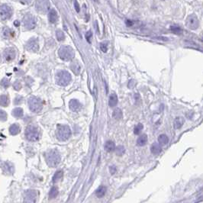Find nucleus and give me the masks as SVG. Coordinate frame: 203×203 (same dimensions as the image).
Returning <instances> with one entry per match:
<instances>
[{
	"mask_svg": "<svg viewBox=\"0 0 203 203\" xmlns=\"http://www.w3.org/2000/svg\"><path fill=\"white\" fill-rule=\"evenodd\" d=\"M45 160L49 166L50 167H56L61 161L60 153L55 149L50 150L45 153Z\"/></svg>",
	"mask_w": 203,
	"mask_h": 203,
	"instance_id": "obj_1",
	"label": "nucleus"
},
{
	"mask_svg": "<svg viewBox=\"0 0 203 203\" xmlns=\"http://www.w3.org/2000/svg\"><path fill=\"white\" fill-rule=\"evenodd\" d=\"M55 79H56V83L57 85L60 86H66L70 84L72 77L69 72L66 70H59L57 72Z\"/></svg>",
	"mask_w": 203,
	"mask_h": 203,
	"instance_id": "obj_2",
	"label": "nucleus"
},
{
	"mask_svg": "<svg viewBox=\"0 0 203 203\" xmlns=\"http://www.w3.org/2000/svg\"><path fill=\"white\" fill-rule=\"evenodd\" d=\"M58 55L60 57L61 60L64 61H70L74 58L75 53H74V49L72 48L70 46H61L58 50Z\"/></svg>",
	"mask_w": 203,
	"mask_h": 203,
	"instance_id": "obj_3",
	"label": "nucleus"
},
{
	"mask_svg": "<svg viewBox=\"0 0 203 203\" xmlns=\"http://www.w3.org/2000/svg\"><path fill=\"white\" fill-rule=\"evenodd\" d=\"M25 137L26 139L31 142H35L40 138V131L35 125H29L25 129Z\"/></svg>",
	"mask_w": 203,
	"mask_h": 203,
	"instance_id": "obj_4",
	"label": "nucleus"
},
{
	"mask_svg": "<svg viewBox=\"0 0 203 203\" xmlns=\"http://www.w3.org/2000/svg\"><path fill=\"white\" fill-rule=\"evenodd\" d=\"M57 137L61 141H65L70 138L71 136V130L67 125H58L57 128Z\"/></svg>",
	"mask_w": 203,
	"mask_h": 203,
	"instance_id": "obj_5",
	"label": "nucleus"
},
{
	"mask_svg": "<svg viewBox=\"0 0 203 203\" xmlns=\"http://www.w3.org/2000/svg\"><path fill=\"white\" fill-rule=\"evenodd\" d=\"M28 107L31 112L37 113L40 112L43 108V103L41 99L36 96H31L28 99Z\"/></svg>",
	"mask_w": 203,
	"mask_h": 203,
	"instance_id": "obj_6",
	"label": "nucleus"
},
{
	"mask_svg": "<svg viewBox=\"0 0 203 203\" xmlns=\"http://www.w3.org/2000/svg\"><path fill=\"white\" fill-rule=\"evenodd\" d=\"M37 24V20L35 17L32 15L28 14L24 17L23 18V25L24 28L27 30H31L35 28Z\"/></svg>",
	"mask_w": 203,
	"mask_h": 203,
	"instance_id": "obj_7",
	"label": "nucleus"
},
{
	"mask_svg": "<svg viewBox=\"0 0 203 203\" xmlns=\"http://www.w3.org/2000/svg\"><path fill=\"white\" fill-rule=\"evenodd\" d=\"M37 195L38 194L36 190H26L24 193V203H36Z\"/></svg>",
	"mask_w": 203,
	"mask_h": 203,
	"instance_id": "obj_8",
	"label": "nucleus"
},
{
	"mask_svg": "<svg viewBox=\"0 0 203 203\" xmlns=\"http://www.w3.org/2000/svg\"><path fill=\"white\" fill-rule=\"evenodd\" d=\"M12 9L9 6L6 4H3L0 6V19L2 21H6L9 19L12 16Z\"/></svg>",
	"mask_w": 203,
	"mask_h": 203,
	"instance_id": "obj_9",
	"label": "nucleus"
},
{
	"mask_svg": "<svg viewBox=\"0 0 203 203\" xmlns=\"http://www.w3.org/2000/svg\"><path fill=\"white\" fill-rule=\"evenodd\" d=\"M186 26L191 30H196L199 26V21L197 16L195 15H190L188 16L186 21Z\"/></svg>",
	"mask_w": 203,
	"mask_h": 203,
	"instance_id": "obj_10",
	"label": "nucleus"
},
{
	"mask_svg": "<svg viewBox=\"0 0 203 203\" xmlns=\"http://www.w3.org/2000/svg\"><path fill=\"white\" fill-rule=\"evenodd\" d=\"M35 7L39 12L45 13L50 8V2L49 0H37Z\"/></svg>",
	"mask_w": 203,
	"mask_h": 203,
	"instance_id": "obj_11",
	"label": "nucleus"
},
{
	"mask_svg": "<svg viewBox=\"0 0 203 203\" xmlns=\"http://www.w3.org/2000/svg\"><path fill=\"white\" fill-rule=\"evenodd\" d=\"M16 56V52L13 47H8L4 50L3 52V57L4 60L7 62H11L13 60H15Z\"/></svg>",
	"mask_w": 203,
	"mask_h": 203,
	"instance_id": "obj_12",
	"label": "nucleus"
},
{
	"mask_svg": "<svg viewBox=\"0 0 203 203\" xmlns=\"http://www.w3.org/2000/svg\"><path fill=\"white\" fill-rule=\"evenodd\" d=\"M26 49L31 52H37L39 50V44L37 38H31L27 42Z\"/></svg>",
	"mask_w": 203,
	"mask_h": 203,
	"instance_id": "obj_13",
	"label": "nucleus"
},
{
	"mask_svg": "<svg viewBox=\"0 0 203 203\" xmlns=\"http://www.w3.org/2000/svg\"><path fill=\"white\" fill-rule=\"evenodd\" d=\"M1 168H2L3 173L5 174H7V175H12L15 172L14 165L9 161H6V162L2 163Z\"/></svg>",
	"mask_w": 203,
	"mask_h": 203,
	"instance_id": "obj_14",
	"label": "nucleus"
},
{
	"mask_svg": "<svg viewBox=\"0 0 203 203\" xmlns=\"http://www.w3.org/2000/svg\"><path fill=\"white\" fill-rule=\"evenodd\" d=\"M69 107L73 112H78L81 109V103L77 99H71L69 103Z\"/></svg>",
	"mask_w": 203,
	"mask_h": 203,
	"instance_id": "obj_15",
	"label": "nucleus"
},
{
	"mask_svg": "<svg viewBox=\"0 0 203 203\" xmlns=\"http://www.w3.org/2000/svg\"><path fill=\"white\" fill-rule=\"evenodd\" d=\"M70 69L75 75H79L80 71H81V66L77 60H75V61H73L70 64Z\"/></svg>",
	"mask_w": 203,
	"mask_h": 203,
	"instance_id": "obj_16",
	"label": "nucleus"
},
{
	"mask_svg": "<svg viewBox=\"0 0 203 203\" xmlns=\"http://www.w3.org/2000/svg\"><path fill=\"white\" fill-rule=\"evenodd\" d=\"M48 19L51 24H55L58 20V15L57 12H56L55 9L50 10V12L48 13Z\"/></svg>",
	"mask_w": 203,
	"mask_h": 203,
	"instance_id": "obj_17",
	"label": "nucleus"
},
{
	"mask_svg": "<svg viewBox=\"0 0 203 203\" xmlns=\"http://www.w3.org/2000/svg\"><path fill=\"white\" fill-rule=\"evenodd\" d=\"M21 132V128L18 124H12L9 128V133L12 135H16Z\"/></svg>",
	"mask_w": 203,
	"mask_h": 203,
	"instance_id": "obj_18",
	"label": "nucleus"
},
{
	"mask_svg": "<svg viewBox=\"0 0 203 203\" xmlns=\"http://www.w3.org/2000/svg\"><path fill=\"white\" fill-rule=\"evenodd\" d=\"M117 104H118V96L115 93H112L108 99V105L110 107H114Z\"/></svg>",
	"mask_w": 203,
	"mask_h": 203,
	"instance_id": "obj_19",
	"label": "nucleus"
},
{
	"mask_svg": "<svg viewBox=\"0 0 203 203\" xmlns=\"http://www.w3.org/2000/svg\"><path fill=\"white\" fill-rule=\"evenodd\" d=\"M104 148L107 152H112V151H115V144L113 141H108L105 144Z\"/></svg>",
	"mask_w": 203,
	"mask_h": 203,
	"instance_id": "obj_20",
	"label": "nucleus"
},
{
	"mask_svg": "<svg viewBox=\"0 0 203 203\" xmlns=\"http://www.w3.org/2000/svg\"><path fill=\"white\" fill-rule=\"evenodd\" d=\"M151 151L153 154H159L162 151L161 146L157 143H153V144L151 145Z\"/></svg>",
	"mask_w": 203,
	"mask_h": 203,
	"instance_id": "obj_21",
	"label": "nucleus"
},
{
	"mask_svg": "<svg viewBox=\"0 0 203 203\" xmlns=\"http://www.w3.org/2000/svg\"><path fill=\"white\" fill-rule=\"evenodd\" d=\"M2 36H3V37H4V38L8 39V38H10V37H12V35H13V32H12V31L9 28L5 27L4 28H3V30H2Z\"/></svg>",
	"mask_w": 203,
	"mask_h": 203,
	"instance_id": "obj_22",
	"label": "nucleus"
},
{
	"mask_svg": "<svg viewBox=\"0 0 203 203\" xmlns=\"http://www.w3.org/2000/svg\"><path fill=\"white\" fill-rule=\"evenodd\" d=\"M8 105H9V99H8V95H0V105L3 107H6L8 106Z\"/></svg>",
	"mask_w": 203,
	"mask_h": 203,
	"instance_id": "obj_23",
	"label": "nucleus"
},
{
	"mask_svg": "<svg viewBox=\"0 0 203 203\" xmlns=\"http://www.w3.org/2000/svg\"><path fill=\"white\" fill-rule=\"evenodd\" d=\"M184 124V119L182 117H177L175 118L174 120V128L176 129H179Z\"/></svg>",
	"mask_w": 203,
	"mask_h": 203,
	"instance_id": "obj_24",
	"label": "nucleus"
},
{
	"mask_svg": "<svg viewBox=\"0 0 203 203\" xmlns=\"http://www.w3.org/2000/svg\"><path fill=\"white\" fill-rule=\"evenodd\" d=\"M12 114L15 118H21V117L23 116V114H24L23 109H22L21 108H14L13 110H12Z\"/></svg>",
	"mask_w": 203,
	"mask_h": 203,
	"instance_id": "obj_25",
	"label": "nucleus"
},
{
	"mask_svg": "<svg viewBox=\"0 0 203 203\" xmlns=\"http://www.w3.org/2000/svg\"><path fill=\"white\" fill-rule=\"evenodd\" d=\"M105 192H106V187L104 186H101L95 191V195H96L97 197L102 198L104 196Z\"/></svg>",
	"mask_w": 203,
	"mask_h": 203,
	"instance_id": "obj_26",
	"label": "nucleus"
},
{
	"mask_svg": "<svg viewBox=\"0 0 203 203\" xmlns=\"http://www.w3.org/2000/svg\"><path fill=\"white\" fill-rule=\"evenodd\" d=\"M168 141H169V138L166 134H161V135L159 136L158 142H159V144L161 145V146H165L166 144H167Z\"/></svg>",
	"mask_w": 203,
	"mask_h": 203,
	"instance_id": "obj_27",
	"label": "nucleus"
},
{
	"mask_svg": "<svg viewBox=\"0 0 203 203\" xmlns=\"http://www.w3.org/2000/svg\"><path fill=\"white\" fill-rule=\"evenodd\" d=\"M147 142V136L146 134H142L138 137L137 144L138 146H144Z\"/></svg>",
	"mask_w": 203,
	"mask_h": 203,
	"instance_id": "obj_28",
	"label": "nucleus"
},
{
	"mask_svg": "<svg viewBox=\"0 0 203 203\" xmlns=\"http://www.w3.org/2000/svg\"><path fill=\"white\" fill-rule=\"evenodd\" d=\"M112 115H113L114 118L116 119V120H120V119L122 118V115H122V112L120 108H117L113 111Z\"/></svg>",
	"mask_w": 203,
	"mask_h": 203,
	"instance_id": "obj_29",
	"label": "nucleus"
},
{
	"mask_svg": "<svg viewBox=\"0 0 203 203\" xmlns=\"http://www.w3.org/2000/svg\"><path fill=\"white\" fill-rule=\"evenodd\" d=\"M170 31H172L173 33L176 34V35H180L182 34V28L180 27H179V26H177V25H172V26L170 27Z\"/></svg>",
	"mask_w": 203,
	"mask_h": 203,
	"instance_id": "obj_30",
	"label": "nucleus"
},
{
	"mask_svg": "<svg viewBox=\"0 0 203 203\" xmlns=\"http://www.w3.org/2000/svg\"><path fill=\"white\" fill-rule=\"evenodd\" d=\"M63 175H64V173H63V171H61V170L56 172V173L54 174V176H53V180H52L53 182H54V183H55V182H58V181H59L60 179L62 178Z\"/></svg>",
	"mask_w": 203,
	"mask_h": 203,
	"instance_id": "obj_31",
	"label": "nucleus"
},
{
	"mask_svg": "<svg viewBox=\"0 0 203 203\" xmlns=\"http://www.w3.org/2000/svg\"><path fill=\"white\" fill-rule=\"evenodd\" d=\"M58 195V190L56 187H52L50 190V192H49V197L50 199H54L57 197V195Z\"/></svg>",
	"mask_w": 203,
	"mask_h": 203,
	"instance_id": "obj_32",
	"label": "nucleus"
},
{
	"mask_svg": "<svg viewBox=\"0 0 203 203\" xmlns=\"http://www.w3.org/2000/svg\"><path fill=\"white\" fill-rule=\"evenodd\" d=\"M0 86L3 88V89H7L10 86V82L7 78H3L0 82Z\"/></svg>",
	"mask_w": 203,
	"mask_h": 203,
	"instance_id": "obj_33",
	"label": "nucleus"
},
{
	"mask_svg": "<svg viewBox=\"0 0 203 203\" xmlns=\"http://www.w3.org/2000/svg\"><path fill=\"white\" fill-rule=\"evenodd\" d=\"M56 37L57 41H62L65 39V35H64V32L62 31H60V30H57L56 31Z\"/></svg>",
	"mask_w": 203,
	"mask_h": 203,
	"instance_id": "obj_34",
	"label": "nucleus"
},
{
	"mask_svg": "<svg viewBox=\"0 0 203 203\" xmlns=\"http://www.w3.org/2000/svg\"><path fill=\"white\" fill-rule=\"evenodd\" d=\"M108 41H103L100 44V49L104 53H106L107 50H108Z\"/></svg>",
	"mask_w": 203,
	"mask_h": 203,
	"instance_id": "obj_35",
	"label": "nucleus"
},
{
	"mask_svg": "<svg viewBox=\"0 0 203 203\" xmlns=\"http://www.w3.org/2000/svg\"><path fill=\"white\" fill-rule=\"evenodd\" d=\"M115 151H116V153L118 155H119V156H122V154H124V151H125V150H124V147L123 146H118V147H115Z\"/></svg>",
	"mask_w": 203,
	"mask_h": 203,
	"instance_id": "obj_36",
	"label": "nucleus"
},
{
	"mask_svg": "<svg viewBox=\"0 0 203 203\" xmlns=\"http://www.w3.org/2000/svg\"><path fill=\"white\" fill-rule=\"evenodd\" d=\"M0 120L2 122L7 120V113L2 109H0Z\"/></svg>",
	"mask_w": 203,
	"mask_h": 203,
	"instance_id": "obj_37",
	"label": "nucleus"
},
{
	"mask_svg": "<svg viewBox=\"0 0 203 203\" xmlns=\"http://www.w3.org/2000/svg\"><path fill=\"white\" fill-rule=\"evenodd\" d=\"M143 124H141V123H139L138 124H137V126H136L135 128H134V134H140V132H141V130L143 129Z\"/></svg>",
	"mask_w": 203,
	"mask_h": 203,
	"instance_id": "obj_38",
	"label": "nucleus"
},
{
	"mask_svg": "<svg viewBox=\"0 0 203 203\" xmlns=\"http://www.w3.org/2000/svg\"><path fill=\"white\" fill-rule=\"evenodd\" d=\"M93 37V33H92L91 31H88L86 34V38L87 41L90 44L91 43V39Z\"/></svg>",
	"mask_w": 203,
	"mask_h": 203,
	"instance_id": "obj_39",
	"label": "nucleus"
},
{
	"mask_svg": "<svg viewBox=\"0 0 203 203\" xmlns=\"http://www.w3.org/2000/svg\"><path fill=\"white\" fill-rule=\"evenodd\" d=\"M13 86H14V89H16V90H19V89L21 88V83H20L19 82H18V81L16 82V83H14Z\"/></svg>",
	"mask_w": 203,
	"mask_h": 203,
	"instance_id": "obj_40",
	"label": "nucleus"
},
{
	"mask_svg": "<svg viewBox=\"0 0 203 203\" xmlns=\"http://www.w3.org/2000/svg\"><path fill=\"white\" fill-rule=\"evenodd\" d=\"M74 7H75V9L76 12H80V8H79V3H78V2L76 1V0H74Z\"/></svg>",
	"mask_w": 203,
	"mask_h": 203,
	"instance_id": "obj_41",
	"label": "nucleus"
},
{
	"mask_svg": "<svg viewBox=\"0 0 203 203\" xmlns=\"http://www.w3.org/2000/svg\"><path fill=\"white\" fill-rule=\"evenodd\" d=\"M116 170H117V169H116V167L115 166H111L110 167H109V171H110L111 174L115 173Z\"/></svg>",
	"mask_w": 203,
	"mask_h": 203,
	"instance_id": "obj_42",
	"label": "nucleus"
},
{
	"mask_svg": "<svg viewBox=\"0 0 203 203\" xmlns=\"http://www.w3.org/2000/svg\"><path fill=\"white\" fill-rule=\"evenodd\" d=\"M21 102H22V98H21V96L17 97L16 99V100H15V103H16V104H21Z\"/></svg>",
	"mask_w": 203,
	"mask_h": 203,
	"instance_id": "obj_43",
	"label": "nucleus"
},
{
	"mask_svg": "<svg viewBox=\"0 0 203 203\" xmlns=\"http://www.w3.org/2000/svg\"><path fill=\"white\" fill-rule=\"evenodd\" d=\"M134 86H135V81L133 80V79H132V80L129 82V83H128V87H129V88H133V87H134Z\"/></svg>",
	"mask_w": 203,
	"mask_h": 203,
	"instance_id": "obj_44",
	"label": "nucleus"
},
{
	"mask_svg": "<svg viewBox=\"0 0 203 203\" xmlns=\"http://www.w3.org/2000/svg\"><path fill=\"white\" fill-rule=\"evenodd\" d=\"M22 4H29L31 3L32 0H19Z\"/></svg>",
	"mask_w": 203,
	"mask_h": 203,
	"instance_id": "obj_45",
	"label": "nucleus"
},
{
	"mask_svg": "<svg viewBox=\"0 0 203 203\" xmlns=\"http://www.w3.org/2000/svg\"><path fill=\"white\" fill-rule=\"evenodd\" d=\"M93 1H95V2H97V0H93Z\"/></svg>",
	"mask_w": 203,
	"mask_h": 203,
	"instance_id": "obj_46",
	"label": "nucleus"
}]
</instances>
